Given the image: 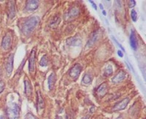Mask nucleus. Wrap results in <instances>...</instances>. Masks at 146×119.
I'll use <instances>...</instances> for the list:
<instances>
[{
  "label": "nucleus",
  "instance_id": "f257e3e1",
  "mask_svg": "<svg viewBox=\"0 0 146 119\" xmlns=\"http://www.w3.org/2000/svg\"><path fill=\"white\" fill-rule=\"evenodd\" d=\"M40 22V18L37 16H32L27 18L21 25V31L24 35H29L36 28Z\"/></svg>",
  "mask_w": 146,
  "mask_h": 119
},
{
  "label": "nucleus",
  "instance_id": "f03ea898",
  "mask_svg": "<svg viewBox=\"0 0 146 119\" xmlns=\"http://www.w3.org/2000/svg\"><path fill=\"white\" fill-rule=\"evenodd\" d=\"M21 112V108L16 103H9L6 109V113L9 119H18Z\"/></svg>",
  "mask_w": 146,
  "mask_h": 119
},
{
  "label": "nucleus",
  "instance_id": "7ed1b4c3",
  "mask_svg": "<svg viewBox=\"0 0 146 119\" xmlns=\"http://www.w3.org/2000/svg\"><path fill=\"white\" fill-rule=\"evenodd\" d=\"M101 35L102 31L100 29H97L95 31H94L93 33H91V37H90L89 40H88V43H87V46L88 47H91V46H93L96 41L100 39V38L101 37Z\"/></svg>",
  "mask_w": 146,
  "mask_h": 119
},
{
  "label": "nucleus",
  "instance_id": "20e7f679",
  "mask_svg": "<svg viewBox=\"0 0 146 119\" xmlns=\"http://www.w3.org/2000/svg\"><path fill=\"white\" fill-rule=\"evenodd\" d=\"M12 44H13V37L10 33H7L2 39V47L5 50H8L11 48Z\"/></svg>",
  "mask_w": 146,
  "mask_h": 119
},
{
  "label": "nucleus",
  "instance_id": "39448f33",
  "mask_svg": "<svg viewBox=\"0 0 146 119\" xmlns=\"http://www.w3.org/2000/svg\"><path fill=\"white\" fill-rule=\"evenodd\" d=\"M13 61H14V54H10L7 58L6 64H5V69L8 76H10L13 71Z\"/></svg>",
  "mask_w": 146,
  "mask_h": 119
},
{
  "label": "nucleus",
  "instance_id": "423d86ee",
  "mask_svg": "<svg viewBox=\"0 0 146 119\" xmlns=\"http://www.w3.org/2000/svg\"><path fill=\"white\" fill-rule=\"evenodd\" d=\"M129 103V98H125V99H122L121 101L118 102V103L115 104V105L113 107V111H119L122 110H124L126 108V106L128 105Z\"/></svg>",
  "mask_w": 146,
  "mask_h": 119
},
{
  "label": "nucleus",
  "instance_id": "0eeeda50",
  "mask_svg": "<svg viewBox=\"0 0 146 119\" xmlns=\"http://www.w3.org/2000/svg\"><path fill=\"white\" fill-rule=\"evenodd\" d=\"M82 71V67L80 64H75L70 71V76L73 78H77Z\"/></svg>",
  "mask_w": 146,
  "mask_h": 119
},
{
  "label": "nucleus",
  "instance_id": "6e6552de",
  "mask_svg": "<svg viewBox=\"0 0 146 119\" xmlns=\"http://www.w3.org/2000/svg\"><path fill=\"white\" fill-rule=\"evenodd\" d=\"M35 69V50H32L29 58V71L31 73H33Z\"/></svg>",
  "mask_w": 146,
  "mask_h": 119
},
{
  "label": "nucleus",
  "instance_id": "1a4fd4ad",
  "mask_svg": "<svg viewBox=\"0 0 146 119\" xmlns=\"http://www.w3.org/2000/svg\"><path fill=\"white\" fill-rule=\"evenodd\" d=\"M39 7V2L36 0H29L26 3V10L27 11H35Z\"/></svg>",
  "mask_w": 146,
  "mask_h": 119
},
{
  "label": "nucleus",
  "instance_id": "9d476101",
  "mask_svg": "<svg viewBox=\"0 0 146 119\" xmlns=\"http://www.w3.org/2000/svg\"><path fill=\"white\" fill-rule=\"evenodd\" d=\"M66 44L69 45V46H81L82 40L81 39L78 37H70V38L67 39V40H66Z\"/></svg>",
  "mask_w": 146,
  "mask_h": 119
},
{
  "label": "nucleus",
  "instance_id": "9b49d317",
  "mask_svg": "<svg viewBox=\"0 0 146 119\" xmlns=\"http://www.w3.org/2000/svg\"><path fill=\"white\" fill-rule=\"evenodd\" d=\"M126 73L123 71H120L118 73H117L115 76L112 78V81L113 83H115V84H118V83L121 82L123 81V80L126 78Z\"/></svg>",
  "mask_w": 146,
  "mask_h": 119
},
{
  "label": "nucleus",
  "instance_id": "f8f14e48",
  "mask_svg": "<svg viewBox=\"0 0 146 119\" xmlns=\"http://www.w3.org/2000/svg\"><path fill=\"white\" fill-rule=\"evenodd\" d=\"M107 92H108V85L106 83H103L96 89V94L100 97H102L105 96Z\"/></svg>",
  "mask_w": 146,
  "mask_h": 119
},
{
  "label": "nucleus",
  "instance_id": "ddd939ff",
  "mask_svg": "<svg viewBox=\"0 0 146 119\" xmlns=\"http://www.w3.org/2000/svg\"><path fill=\"white\" fill-rule=\"evenodd\" d=\"M130 45H131V48L133 50H137L138 46V41L137 38L135 33L134 31H131V35H130Z\"/></svg>",
  "mask_w": 146,
  "mask_h": 119
},
{
  "label": "nucleus",
  "instance_id": "4468645a",
  "mask_svg": "<svg viewBox=\"0 0 146 119\" xmlns=\"http://www.w3.org/2000/svg\"><path fill=\"white\" fill-rule=\"evenodd\" d=\"M15 16V5L13 1L9 2L8 8V18L12 19Z\"/></svg>",
  "mask_w": 146,
  "mask_h": 119
},
{
  "label": "nucleus",
  "instance_id": "2eb2a0df",
  "mask_svg": "<svg viewBox=\"0 0 146 119\" xmlns=\"http://www.w3.org/2000/svg\"><path fill=\"white\" fill-rule=\"evenodd\" d=\"M24 86H25V89H24V92H25V94H27V96L29 97L31 94H32V86L30 81H29L28 78H26L24 80Z\"/></svg>",
  "mask_w": 146,
  "mask_h": 119
},
{
  "label": "nucleus",
  "instance_id": "dca6fc26",
  "mask_svg": "<svg viewBox=\"0 0 146 119\" xmlns=\"http://www.w3.org/2000/svg\"><path fill=\"white\" fill-rule=\"evenodd\" d=\"M80 14V10L77 7H72L67 12V18H73Z\"/></svg>",
  "mask_w": 146,
  "mask_h": 119
},
{
  "label": "nucleus",
  "instance_id": "f3484780",
  "mask_svg": "<svg viewBox=\"0 0 146 119\" xmlns=\"http://www.w3.org/2000/svg\"><path fill=\"white\" fill-rule=\"evenodd\" d=\"M56 81V76L55 75L54 73H52L48 77V88L50 90L53 89Z\"/></svg>",
  "mask_w": 146,
  "mask_h": 119
},
{
  "label": "nucleus",
  "instance_id": "a211bd4d",
  "mask_svg": "<svg viewBox=\"0 0 146 119\" xmlns=\"http://www.w3.org/2000/svg\"><path fill=\"white\" fill-rule=\"evenodd\" d=\"M37 110H42L45 106V103H44V99H42L40 94V91H37Z\"/></svg>",
  "mask_w": 146,
  "mask_h": 119
},
{
  "label": "nucleus",
  "instance_id": "6ab92c4d",
  "mask_svg": "<svg viewBox=\"0 0 146 119\" xmlns=\"http://www.w3.org/2000/svg\"><path fill=\"white\" fill-rule=\"evenodd\" d=\"M59 23H60V18L58 16H56V17H55L52 20V21L50 22V26L51 28H55L58 26V25L59 24Z\"/></svg>",
  "mask_w": 146,
  "mask_h": 119
},
{
  "label": "nucleus",
  "instance_id": "aec40b11",
  "mask_svg": "<svg viewBox=\"0 0 146 119\" xmlns=\"http://www.w3.org/2000/svg\"><path fill=\"white\" fill-rule=\"evenodd\" d=\"M92 81V76L90 74H86L83 78V84H90Z\"/></svg>",
  "mask_w": 146,
  "mask_h": 119
},
{
  "label": "nucleus",
  "instance_id": "412c9836",
  "mask_svg": "<svg viewBox=\"0 0 146 119\" xmlns=\"http://www.w3.org/2000/svg\"><path fill=\"white\" fill-rule=\"evenodd\" d=\"M40 65L42 67H46L48 65V58L47 55H43L40 61Z\"/></svg>",
  "mask_w": 146,
  "mask_h": 119
},
{
  "label": "nucleus",
  "instance_id": "4be33fe9",
  "mask_svg": "<svg viewBox=\"0 0 146 119\" xmlns=\"http://www.w3.org/2000/svg\"><path fill=\"white\" fill-rule=\"evenodd\" d=\"M113 73V67L112 65H109L106 68H105V71H104V75L105 76H109Z\"/></svg>",
  "mask_w": 146,
  "mask_h": 119
},
{
  "label": "nucleus",
  "instance_id": "5701e85b",
  "mask_svg": "<svg viewBox=\"0 0 146 119\" xmlns=\"http://www.w3.org/2000/svg\"><path fill=\"white\" fill-rule=\"evenodd\" d=\"M131 18L133 22H136L137 20V13L135 10H132L131 11Z\"/></svg>",
  "mask_w": 146,
  "mask_h": 119
},
{
  "label": "nucleus",
  "instance_id": "b1692460",
  "mask_svg": "<svg viewBox=\"0 0 146 119\" xmlns=\"http://www.w3.org/2000/svg\"><path fill=\"white\" fill-rule=\"evenodd\" d=\"M24 119H38L33 113L32 112H28L25 116H24Z\"/></svg>",
  "mask_w": 146,
  "mask_h": 119
},
{
  "label": "nucleus",
  "instance_id": "393cba45",
  "mask_svg": "<svg viewBox=\"0 0 146 119\" xmlns=\"http://www.w3.org/2000/svg\"><path fill=\"white\" fill-rule=\"evenodd\" d=\"M112 39H113V41H115V44H117V45H118V46H119L120 48H121V50H121V51H122V52H123V51H125L124 48H123V46H122V45H121V44H119V42H118V41H117V40H116V39L115 38V37H113V36H112Z\"/></svg>",
  "mask_w": 146,
  "mask_h": 119
},
{
  "label": "nucleus",
  "instance_id": "a878e982",
  "mask_svg": "<svg viewBox=\"0 0 146 119\" xmlns=\"http://www.w3.org/2000/svg\"><path fill=\"white\" fill-rule=\"evenodd\" d=\"M5 88V83L4 81H0V94L4 91V89Z\"/></svg>",
  "mask_w": 146,
  "mask_h": 119
},
{
  "label": "nucleus",
  "instance_id": "bb28decb",
  "mask_svg": "<svg viewBox=\"0 0 146 119\" xmlns=\"http://www.w3.org/2000/svg\"><path fill=\"white\" fill-rule=\"evenodd\" d=\"M135 5H136V2H135V0H130V1H129V7L130 8L135 7Z\"/></svg>",
  "mask_w": 146,
  "mask_h": 119
},
{
  "label": "nucleus",
  "instance_id": "cd10ccee",
  "mask_svg": "<svg viewBox=\"0 0 146 119\" xmlns=\"http://www.w3.org/2000/svg\"><path fill=\"white\" fill-rule=\"evenodd\" d=\"M89 2L91 4H92V7H94V9L95 10H97V7H96V4H95L93 1H89Z\"/></svg>",
  "mask_w": 146,
  "mask_h": 119
},
{
  "label": "nucleus",
  "instance_id": "c85d7f7f",
  "mask_svg": "<svg viewBox=\"0 0 146 119\" xmlns=\"http://www.w3.org/2000/svg\"><path fill=\"white\" fill-rule=\"evenodd\" d=\"M117 53H118V55L120 57V58H123V52L121 51V50H118V52H117Z\"/></svg>",
  "mask_w": 146,
  "mask_h": 119
},
{
  "label": "nucleus",
  "instance_id": "c756f323",
  "mask_svg": "<svg viewBox=\"0 0 146 119\" xmlns=\"http://www.w3.org/2000/svg\"><path fill=\"white\" fill-rule=\"evenodd\" d=\"M2 74H3V72H2V68H0V81H1V78L2 77Z\"/></svg>",
  "mask_w": 146,
  "mask_h": 119
},
{
  "label": "nucleus",
  "instance_id": "7c9ffc66",
  "mask_svg": "<svg viewBox=\"0 0 146 119\" xmlns=\"http://www.w3.org/2000/svg\"><path fill=\"white\" fill-rule=\"evenodd\" d=\"M56 119H63V118L61 117V116H56Z\"/></svg>",
  "mask_w": 146,
  "mask_h": 119
},
{
  "label": "nucleus",
  "instance_id": "2f4dec72",
  "mask_svg": "<svg viewBox=\"0 0 146 119\" xmlns=\"http://www.w3.org/2000/svg\"><path fill=\"white\" fill-rule=\"evenodd\" d=\"M102 13H103V15H105V16L106 15V12H105V10H102Z\"/></svg>",
  "mask_w": 146,
  "mask_h": 119
},
{
  "label": "nucleus",
  "instance_id": "473e14b6",
  "mask_svg": "<svg viewBox=\"0 0 146 119\" xmlns=\"http://www.w3.org/2000/svg\"><path fill=\"white\" fill-rule=\"evenodd\" d=\"M116 119H123V118L122 117V116H119V117H118V118H117Z\"/></svg>",
  "mask_w": 146,
  "mask_h": 119
},
{
  "label": "nucleus",
  "instance_id": "72a5a7b5",
  "mask_svg": "<svg viewBox=\"0 0 146 119\" xmlns=\"http://www.w3.org/2000/svg\"><path fill=\"white\" fill-rule=\"evenodd\" d=\"M100 9L103 10V6H102V5H100Z\"/></svg>",
  "mask_w": 146,
  "mask_h": 119
},
{
  "label": "nucleus",
  "instance_id": "f704fd0d",
  "mask_svg": "<svg viewBox=\"0 0 146 119\" xmlns=\"http://www.w3.org/2000/svg\"><path fill=\"white\" fill-rule=\"evenodd\" d=\"M0 119H5V118L2 116H0Z\"/></svg>",
  "mask_w": 146,
  "mask_h": 119
}]
</instances>
